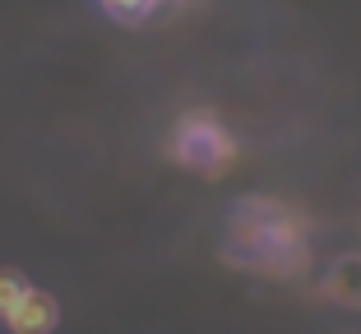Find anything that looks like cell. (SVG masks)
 Instances as JSON below:
<instances>
[{"mask_svg":"<svg viewBox=\"0 0 361 334\" xmlns=\"http://www.w3.org/2000/svg\"><path fill=\"white\" fill-rule=\"evenodd\" d=\"M171 153H176V162H185L195 172H209V177H223L236 162L232 135H227V130L218 126V117H209V112H190V117L180 121L176 140H171Z\"/></svg>","mask_w":361,"mask_h":334,"instance_id":"6da1fadb","label":"cell"},{"mask_svg":"<svg viewBox=\"0 0 361 334\" xmlns=\"http://www.w3.org/2000/svg\"><path fill=\"white\" fill-rule=\"evenodd\" d=\"M56 321H61L56 297L47 288H32V283H28V292L19 297V306L5 316V330H10V334H51Z\"/></svg>","mask_w":361,"mask_h":334,"instance_id":"7a4b0ae2","label":"cell"},{"mask_svg":"<svg viewBox=\"0 0 361 334\" xmlns=\"http://www.w3.org/2000/svg\"><path fill=\"white\" fill-rule=\"evenodd\" d=\"M324 292L343 306H361V256H343L324 279Z\"/></svg>","mask_w":361,"mask_h":334,"instance_id":"3957f363","label":"cell"},{"mask_svg":"<svg viewBox=\"0 0 361 334\" xmlns=\"http://www.w3.org/2000/svg\"><path fill=\"white\" fill-rule=\"evenodd\" d=\"M97 5L121 23H139V19H149V14L158 10V0H97Z\"/></svg>","mask_w":361,"mask_h":334,"instance_id":"277c9868","label":"cell"},{"mask_svg":"<svg viewBox=\"0 0 361 334\" xmlns=\"http://www.w3.org/2000/svg\"><path fill=\"white\" fill-rule=\"evenodd\" d=\"M28 292V279H23L19 270H0V321L19 306V297Z\"/></svg>","mask_w":361,"mask_h":334,"instance_id":"5b68a950","label":"cell"}]
</instances>
